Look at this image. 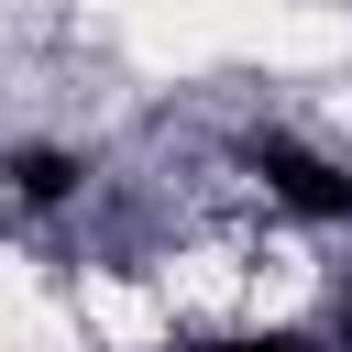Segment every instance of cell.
<instances>
[{
  "mask_svg": "<svg viewBox=\"0 0 352 352\" xmlns=\"http://www.w3.org/2000/svg\"><path fill=\"white\" fill-rule=\"evenodd\" d=\"M253 176H264L286 209H308V220H352V176L319 165L308 143H286V132H253Z\"/></svg>",
  "mask_w": 352,
  "mask_h": 352,
  "instance_id": "1",
  "label": "cell"
},
{
  "mask_svg": "<svg viewBox=\"0 0 352 352\" xmlns=\"http://www.w3.org/2000/svg\"><path fill=\"white\" fill-rule=\"evenodd\" d=\"M198 352H308L297 330H242V341H198Z\"/></svg>",
  "mask_w": 352,
  "mask_h": 352,
  "instance_id": "2",
  "label": "cell"
}]
</instances>
